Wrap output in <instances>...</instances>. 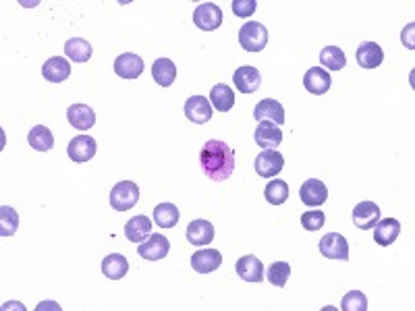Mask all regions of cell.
I'll list each match as a JSON object with an SVG mask.
<instances>
[{
    "label": "cell",
    "mask_w": 415,
    "mask_h": 311,
    "mask_svg": "<svg viewBox=\"0 0 415 311\" xmlns=\"http://www.w3.org/2000/svg\"><path fill=\"white\" fill-rule=\"evenodd\" d=\"M200 164L208 179L216 183L226 181L235 170V152L224 141L210 139L200 152Z\"/></svg>",
    "instance_id": "obj_1"
},
{
    "label": "cell",
    "mask_w": 415,
    "mask_h": 311,
    "mask_svg": "<svg viewBox=\"0 0 415 311\" xmlns=\"http://www.w3.org/2000/svg\"><path fill=\"white\" fill-rule=\"evenodd\" d=\"M239 44L245 52H262L268 44V30L257 21H248L239 32Z\"/></svg>",
    "instance_id": "obj_2"
},
{
    "label": "cell",
    "mask_w": 415,
    "mask_h": 311,
    "mask_svg": "<svg viewBox=\"0 0 415 311\" xmlns=\"http://www.w3.org/2000/svg\"><path fill=\"white\" fill-rule=\"evenodd\" d=\"M137 201H139V187L133 181H121L110 191V205L117 212L131 210L133 205H137Z\"/></svg>",
    "instance_id": "obj_3"
},
{
    "label": "cell",
    "mask_w": 415,
    "mask_h": 311,
    "mask_svg": "<svg viewBox=\"0 0 415 311\" xmlns=\"http://www.w3.org/2000/svg\"><path fill=\"white\" fill-rule=\"evenodd\" d=\"M193 23L202 32H214L222 25V11L214 2H204L193 11Z\"/></svg>",
    "instance_id": "obj_4"
},
{
    "label": "cell",
    "mask_w": 415,
    "mask_h": 311,
    "mask_svg": "<svg viewBox=\"0 0 415 311\" xmlns=\"http://www.w3.org/2000/svg\"><path fill=\"white\" fill-rule=\"evenodd\" d=\"M170 251V243L166 239L165 234H150L143 243H139V258L148 260V262H158V260H165Z\"/></svg>",
    "instance_id": "obj_5"
},
{
    "label": "cell",
    "mask_w": 415,
    "mask_h": 311,
    "mask_svg": "<svg viewBox=\"0 0 415 311\" xmlns=\"http://www.w3.org/2000/svg\"><path fill=\"white\" fill-rule=\"evenodd\" d=\"M320 253L328 260H349V243L343 234L328 233L320 239Z\"/></svg>",
    "instance_id": "obj_6"
},
{
    "label": "cell",
    "mask_w": 415,
    "mask_h": 311,
    "mask_svg": "<svg viewBox=\"0 0 415 311\" xmlns=\"http://www.w3.org/2000/svg\"><path fill=\"white\" fill-rule=\"evenodd\" d=\"M285 168V156L276 150H264L255 158V172L264 179L276 177Z\"/></svg>",
    "instance_id": "obj_7"
},
{
    "label": "cell",
    "mask_w": 415,
    "mask_h": 311,
    "mask_svg": "<svg viewBox=\"0 0 415 311\" xmlns=\"http://www.w3.org/2000/svg\"><path fill=\"white\" fill-rule=\"evenodd\" d=\"M253 117L257 122H274V125L281 127L285 122V108L274 98H264L262 102L255 104Z\"/></svg>",
    "instance_id": "obj_8"
},
{
    "label": "cell",
    "mask_w": 415,
    "mask_h": 311,
    "mask_svg": "<svg viewBox=\"0 0 415 311\" xmlns=\"http://www.w3.org/2000/svg\"><path fill=\"white\" fill-rule=\"evenodd\" d=\"M380 220V205L374 201H362L353 210V224L362 231H372Z\"/></svg>",
    "instance_id": "obj_9"
},
{
    "label": "cell",
    "mask_w": 415,
    "mask_h": 311,
    "mask_svg": "<svg viewBox=\"0 0 415 311\" xmlns=\"http://www.w3.org/2000/svg\"><path fill=\"white\" fill-rule=\"evenodd\" d=\"M253 139L264 150H276L283 141V131L274 122H260L253 133Z\"/></svg>",
    "instance_id": "obj_10"
},
{
    "label": "cell",
    "mask_w": 415,
    "mask_h": 311,
    "mask_svg": "<svg viewBox=\"0 0 415 311\" xmlns=\"http://www.w3.org/2000/svg\"><path fill=\"white\" fill-rule=\"evenodd\" d=\"M67 156L73 160V162H89L94 156H96V139L89 137V135H77L75 139L69 141L67 146Z\"/></svg>",
    "instance_id": "obj_11"
},
{
    "label": "cell",
    "mask_w": 415,
    "mask_h": 311,
    "mask_svg": "<svg viewBox=\"0 0 415 311\" xmlns=\"http://www.w3.org/2000/svg\"><path fill=\"white\" fill-rule=\"evenodd\" d=\"M222 266V255L216 249H200L191 255V268L200 274L216 272Z\"/></svg>",
    "instance_id": "obj_12"
},
{
    "label": "cell",
    "mask_w": 415,
    "mask_h": 311,
    "mask_svg": "<svg viewBox=\"0 0 415 311\" xmlns=\"http://www.w3.org/2000/svg\"><path fill=\"white\" fill-rule=\"evenodd\" d=\"M331 73H328L326 69H322V67H312V69H307V73H305V77H303L305 89H307L309 94H314V96L326 94V91L331 89Z\"/></svg>",
    "instance_id": "obj_13"
},
{
    "label": "cell",
    "mask_w": 415,
    "mask_h": 311,
    "mask_svg": "<svg viewBox=\"0 0 415 311\" xmlns=\"http://www.w3.org/2000/svg\"><path fill=\"white\" fill-rule=\"evenodd\" d=\"M115 73L123 79H137L143 73V61H141V56H137L133 52H124L121 56H117V61H115Z\"/></svg>",
    "instance_id": "obj_14"
},
{
    "label": "cell",
    "mask_w": 415,
    "mask_h": 311,
    "mask_svg": "<svg viewBox=\"0 0 415 311\" xmlns=\"http://www.w3.org/2000/svg\"><path fill=\"white\" fill-rule=\"evenodd\" d=\"M42 75L50 83H63L71 75V65L65 56H52L42 65Z\"/></svg>",
    "instance_id": "obj_15"
},
{
    "label": "cell",
    "mask_w": 415,
    "mask_h": 311,
    "mask_svg": "<svg viewBox=\"0 0 415 311\" xmlns=\"http://www.w3.org/2000/svg\"><path fill=\"white\" fill-rule=\"evenodd\" d=\"M185 117L189 118L191 122L204 125L212 118V104L206 96H191L185 102Z\"/></svg>",
    "instance_id": "obj_16"
},
{
    "label": "cell",
    "mask_w": 415,
    "mask_h": 311,
    "mask_svg": "<svg viewBox=\"0 0 415 311\" xmlns=\"http://www.w3.org/2000/svg\"><path fill=\"white\" fill-rule=\"evenodd\" d=\"M299 197L305 205H324V201L328 199V189L322 181L309 179L301 185Z\"/></svg>",
    "instance_id": "obj_17"
},
{
    "label": "cell",
    "mask_w": 415,
    "mask_h": 311,
    "mask_svg": "<svg viewBox=\"0 0 415 311\" xmlns=\"http://www.w3.org/2000/svg\"><path fill=\"white\" fill-rule=\"evenodd\" d=\"M401 234V222L395 218H386V220H378V224L374 227V241L380 247H390Z\"/></svg>",
    "instance_id": "obj_18"
},
{
    "label": "cell",
    "mask_w": 415,
    "mask_h": 311,
    "mask_svg": "<svg viewBox=\"0 0 415 311\" xmlns=\"http://www.w3.org/2000/svg\"><path fill=\"white\" fill-rule=\"evenodd\" d=\"M355 58H357V65L359 67H364V69H376V67L382 65L384 52H382V48L376 42H362L359 48H357Z\"/></svg>",
    "instance_id": "obj_19"
},
{
    "label": "cell",
    "mask_w": 415,
    "mask_h": 311,
    "mask_svg": "<svg viewBox=\"0 0 415 311\" xmlns=\"http://www.w3.org/2000/svg\"><path fill=\"white\" fill-rule=\"evenodd\" d=\"M233 83L241 94H253L262 83V75L255 67H239L233 75Z\"/></svg>",
    "instance_id": "obj_20"
},
{
    "label": "cell",
    "mask_w": 415,
    "mask_h": 311,
    "mask_svg": "<svg viewBox=\"0 0 415 311\" xmlns=\"http://www.w3.org/2000/svg\"><path fill=\"white\" fill-rule=\"evenodd\" d=\"M210 104L220 113H229L235 106V91L226 83H218L210 91Z\"/></svg>",
    "instance_id": "obj_21"
},
{
    "label": "cell",
    "mask_w": 415,
    "mask_h": 311,
    "mask_svg": "<svg viewBox=\"0 0 415 311\" xmlns=\"http://www.w3.org/2000/svg\"><path fill=\"white\" fill-rule=\"evenodd\" d=\"M152 234V220L148 216H135L124 224V236L133 243H143Z\"/></svg>",
    "instance_id": "obj_22"
},
{
    "label": "cell",
    "mask_w": 415,
    "mask_h": 311,
    "mask_svg": "<svg viewBox=\"0 0 415 311\" xmlns=\"http://www.w3.org/2000/svg\"><path fill=\"white\" fill-rule=\"evenodd\" d=\"M237 274L245 282H262L264 280V264L255 255H243L237 262Z\"/></svg>",
    "instance_id": "obj_23"
},
{
    "label": "cell",
    "mask_w": 415,
    "mask_h": 311,
    "mask_svg": "<svg viewBox=\"0 0 415 311\" xmlns=\"http://www.w3.org/2000/svg\"><path fill=\"white\" fill-rule=\"evenodd\" d=\"M67 118H69V122H71L75 129H79V131H87V129H91V127L96 125V115H94V110H91L89 106H85V104H73V106H69Z\"/></svg>",
    "instance_id": "obj_24"
},
{
    "label": "cell",
    "mask_w": 415,
    "mask_h": 311,
    "mask_svg": "<svg viewBox=\"0 0 415 311\" xmlns=\"http://www.w3.org/2000/svg\"><path fill=\"white\" fill-rule=\"evenodd\" d=\"M214 239V227L212 222L208 220H193L189 227H187V241L191 245H198V247H204L210 241Z\"/></svg>",
    "instance_id": "obj_25"
},
{
    "label": "cell",
    "mask_w": 415,
    "mask_h": 311,
    "mask_svg": "<svg viewBox=\"0 0 415 311\" xmlns=\"http://www.w3.org/2000/svg\"><path fill=\"white\" fill-rule=\"evenodd\" d=\"M129 272V262L121 253H110L102 260V274L110 280H121Z\"/></svg>",
    "instance_id": "obj_26"
},
{
    "label": "cell",
    "mask_w": 415,
    "mask_h": 311,
    "mask_svg": "<svg viewBox=\"0 0 415 311\" xmlns=\"http://www.w3.org/2000/svg\"><path fill=\"white\" fill-rule=\"evenodd\" d=\"M152 77L158 85L162 87H170L177 79V67L170 58H158L154 65H152Z\"/></svg>",
    "instance_id": "obj_27"
},
{
    "label": "cell",
    "mask_w": 415,
    "mask_h": 311,
    "mask_svg": "<svg viewBox=\"0 0 415 311\" xmlns=\"http://www.w3.org/2000/svg\"><path fill=\"white\" fill-rule=\"evenodd\" d=\"M27 141H30V146H32L34 150H38V152H50V150L54 148V135H52V131H50L48 127H44V125H38V127H34V129L30 131Z\"/></svg>",
    "instance_id": "obj_28"
},
{
    "label": "cell",
    "mask_w": 415,
    "mask_h": 311,
    "mask_svg": "<svg viewBox=\"0 0 415 311\" xmlns=\"http://www.w3.org/2000/svg\"><path fill=\"white\" fill-rule=\"evenodd\" d=\"M65 54L73 61V63H87L91 58V44L87 39L71 38L65 44Z\"/></svg>",
    "instance_id": "obj_29"
},
{
    "label": "cell",
    "mask_w": 415,
    "mask_h": 311,
    "mask_svg": "<svg viewBox=\"0 0 415 311\" xmlns=\"http://www.w3.org/2000/svg\"><path fill=\"white\" fill-rule=\"evenodd\" d=\"M154 222L160 229H174L179 222V208L174 203H158L154 208Z\"/></svg>",
    "instance_id": "obj_30"
},
{
    "label": "cell",
    "mask_w": 415,
    "mask_h": 311,
    "mask_svg": "<svg viewBox=\"0 0 415 311\" xmlns=\"http://www.w3.org/2000/svg\"><path fill=\"white\" fill-rule=\"evenodd\" d=\"M320 63L322 69H331V71H340L347 65V56L338 46H326L320 52Z\"/></svg>",
    "instance_id": "obj_31"
},
{
    "label": "cell",
    "mask_w": 415,
    "mask_h": 311,
    "mask_svg": "<svg viewBox=\"0 0 415 311\" xmlns=\"http://www.w3.org/2000/svg\"><path fill=\"white\" fill-rule=\"evenodd\" d=\"M264 197L272 203V205H283L289 199V185L281 179H274L266 185Z\"/></svg>",
    "instance_id": "obj_32"
},
{
    "label": "cell",
    "mask_w": 415,
    "mask_h": 311,
    "mask_svg": "<svg viewBox=\"0 0 415 311\" xmlns=\"http://www.w3.org/2000/svg\"><path fill=\"white\" fill-rule=\"evenodd\" d=\"M19 229V214L15 208L11 205H2L0 208V234L6 239V236H13Z\"/></svg>",
    "instance_id": "obj_33"
},
{
    "label": "cell",
    "mask_w": 415,
    "mask_h": 311,
    "mask_svg": "<svg viewBox=\"0 0 415 311\" xmlns=\"http://www.w3.org/2000/svg\"><path fill=\"white\" fill-rule=\"evenodd\" d=\"M266 276H268V282H270V284L283 288V286H287V282H289L290 266L287 262H274V264L268 268Z\"/></svg>",
    "instance_id": "obj_34"
},
{
    "label": "cell",
    "mask_w": 415,
    "mask_h": 311,
    "mask_svg": "<svg viewBox=\"0 0 415 311\" xmlns=\"http://www.w3.org/2000/svg\"><path fill=\"white\" fill-rule=\"evenodd\" d=\"M343 311H368V297L362 291H351L343 297Z\"/></svg>",
    "instance_id": "obj_35"
},
{
    "label": "cell",
    "mask_w": 415,
    "mask_h": 311,
    "mask_svg": "<svg viewBox=\"0 0 415 311\" xmlns=\"http://www.w3.org/2000/svg\"><path fill=\"white\" fill-rule=\"evenodd\" d=\"M326 222V216L322 210H309L301 216V227L305 231H320Z\"/></svg>",
    "instance_id": "obj_36"
},
{
    "label": "cell",
    "mask_w": 415,
    "mask_h": 311,
    "mask_svg": "<svg viewBox=\"0 0 415 311\" xmlns=\"http://www.w3.org/2000/svg\"><path fill=\"white\" fill-rule=\"evenodd\" d=\"M257 0H235L233 2V13L237 17H251L255 13Z\"/></svg>",
    "instance_id": "obj_37"
},
{
    "label": "cell",
    "mask_w": 415,
    "mask_h": 311,
    "mask_svg": "<svg viewBox=\"0 0 415 311\" xmlns=\"http://www.w3.org/2000/svg\"><path fill=\"white\" fill-rule=\"evenodd\" d=\"M414 30H415V25L414 23H409L405 30H403V44L409 48V50H414L415 48V44H414Z\"/></svg>",
    "instance_id": "obj_38"
}]
</instances>
